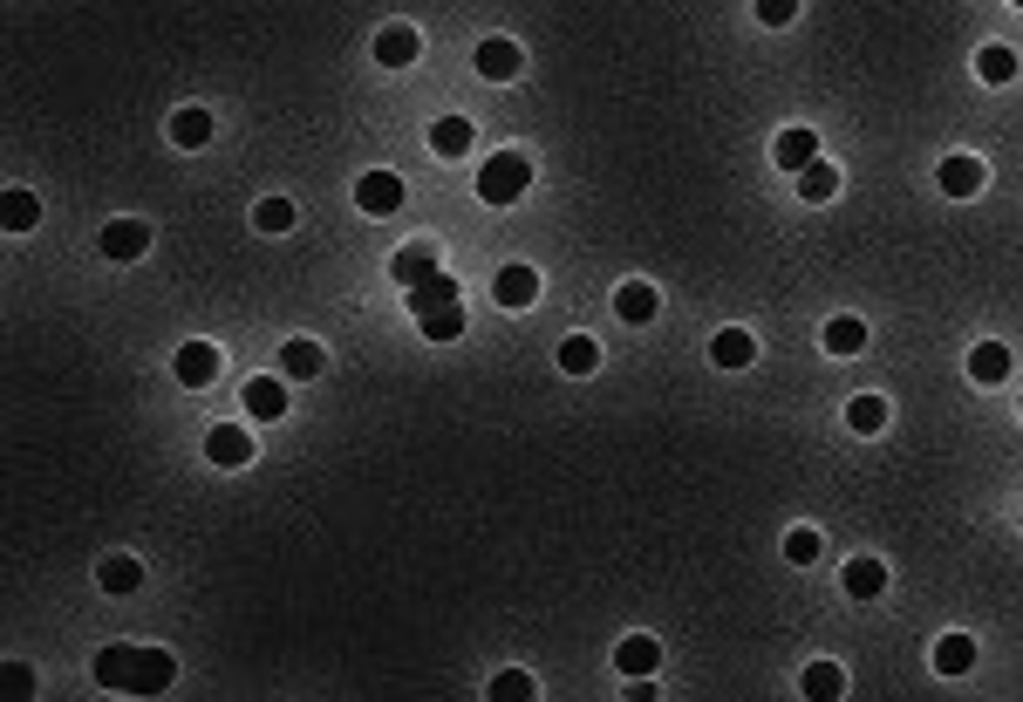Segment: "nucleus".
Returning <instances> with one entry per match:
<instances>
[{
	"label": "nucleus",
	"instance_id": "f257e3e1",
	"mask_svg": "<svg viewBox=\"0 0 1023 702\" xmlns=\"http://www.w3.org/2000/svg\"><path fill=\"white\" fill-rule=\"evenodd\" d=\"M171 675H177V662L164 655V648H131V641H116V648H102V655H96V689L164 695Z\"/></svg>",
	"mask_w": 1023,
	"mask_h": 702
},
{
	"label": "nucleus",
	"instance_id": "f03ea898",
	"mask_svg": "<svg viewBox=\"0 0 1023 702\" xmlns=\"http://www.w3.org/2000/svg\"><path fill=\"white\" fill-rule=\"evenodd\" d=\"M532 192V158L526 150H498V158L478 164V198L484 205H519Z\"/></svg>",
	"mask_w": 1023,
	"mask_h": 702
},
{
	"label": "nucleus",
	"instance_id": "7ed1b4c3",
	"mask_svg": "<svg viewBox=\"0 0 1023 702\" xmlns=\"http://www.w3.org/2000/svg\"><path fill=\"white\" fill-rule=\"evenodd\" d=\"M355 205H362L369 219H390V212H403V177H396V171H369L362 185H355Z\"/></svg>",
	"mask_w": 1023,
	"mask_h": 702
},
{
	"label": "nucleus",
	"instance_id": "20e7f679",
	"mask_svg": "<svg viewBox=\"0 0 1023 702\" xmlns=\"http://www.w3.org/2000/svg\"><path fill=\"white\" fill-rule=\"evenodd\" d=\"M492 300L505 307V315H519V307H532V300H540V273H532V267H498V280H492Z\"/></svg>",
	"mask_w": 1023,
	"mask_h": 702
},
{
	"label": "nucleus",
	"instance_id": "39448f33",
	"mask_svg": "<svg viewBox=\"0 0 1023 702\" xmlns=\"http://www.w3.org/2000/svg\"><path fill=\"white\" fill-rule=\"evenodd\" d=\"M102 253L110 259H144L150 253V219H110L102 225Z\"/></svg>",
	"mask_w": 1023,
	"mask_h": 702
},
{
	"label": "nucleus",
	"instance_id": "423d86ee",
	"mask_svg": "<svg viewBox=\"0 0 1023 702\" xmlns=\"http://www.w3.org/2000/svg\"><path fill=\"white\" fill-rule=\"evenodd\" d=\"M205 457L225 464V471H239V464H252V436L239 423H219V430H205Z\"/></svg>",
	"mask_w": 1023,
	"mask_h": 702
},
{
	"label": "nucleus",
	"instance_id": "0eeeda50",
	"mask_svg": "<svg viewBox=\"0 0 1023 702\" xmlns=\"http://www.w3.org/2000/svg\"><path fill=\"white\" fill-rule=\"evenodd\" d=\"M171 369H177V382H185V389H212V375H219V348H212V342H185Z\"/></svg>",
	"mask_w": 1023,
	"mask_h": 702
},
{
	"label": "nucleus",
	"instance_id": "6e6552de",
	"mask_svg": "<svg viewBox=\"0 0 1023 702\" xmlns=\"http://www.w3.org/2000/svg\"><path fill=\"white\" fill-rule=\"evenodd\" d=\"M983 177H989V164H983V158H941L935 185L949 192V198H976V192H983Z\"/></svg>",
	"mask_w": 1023,
	"mask_h": 702
},
{
	"label": "nucleus",
	"instance_id": "1a4fd4ad",
	"mask_svg": "<svg viewBox=\"0 0 1023 702\" xmlns=\"http://www.w3.org/2000/svg\"><path fill=\"white\" fill-rule=\"evenodd\" d=\"M471 144H478L471 116H437L430 123V150H437V158H471Z\"/></svg>",
	"mask_w": 1023,
	"mask_h": 702
},
{
	"label": "nucleus",
	"instance_id": "9d476101",
	"mask_svg": "<svg viewBox=\"0 0 1023 702\" xmlns=\"http://www.w3.org/2000/svg\"><path fill=\"white\" fill-rule=\"evenodd\" d=\"M417 56H423V41H417V28H403V21L375 35V62H382V69H409Z\"/></svg>",
	"mask_w": 1023,
	"mask_h": 702
},
{
	"label": "nucleus",
	"instance_id": "9b49d317",
	"mask_svg": "<svg viewBox=\"0 0 1023 702\" xmlns=\"http://www.w3.org/2000/svg\"><path fill=\"white\" fill-rule=\"evenodd\" d=\"M710 361H716V369H751V361H757L751 328H724V334L710 342Z\"/></svg>",
	"mask_w": 1023,
	"mask_h": 702
},
{
	"label": "nucleus",
	"instance_id": "f8f14e48",
	"mask_svg": "<svg viewBox=\"0 0 1023 702\" xmlns=\"http://www.w3.org/2000/svg\"><path fill=\"white\" fill-rule=\"evenodd\" d=\"M478 75H492V83H512V75H519V41H505V35L478 41Z\"/></svg>",
	"mask_w": 1023,
	"mask_h": 702
},
{
	"label": "nucleus",
	"instance_id": "ddd939ff",
	"mask_svg": "<svg viewBox=\"0 0 1023 702\" xmlns=\"http://www.w3.org/2000/svg\"><path fill=\"white\" fill-rule=\"evenodd\" d=\"M437 307H457V280L451 273H430L423 287H409V315H417V321L437 315Z\"/></svg>",
	"mask_w": 1023,
	"mask_h": 702
},
{
	"label": "nucleus",
	"instance_id": "4468645a",
	"mask_svg": "<svg viewBox=\"0 0 1023 702\" xmlns=\"http://www.w3.org/2000/svg\"><path fill=\"white\" fill-rule=\"evenodd\" d=\"M655 307H662V300H655V287H642V280H628V287L614 294V315H621L628 328H649V321H655Z\"/></svg>",
	"mask_w": 1023,
	"mask_h": 702
},
{
	"label": "nucleus",
	"instance_id": "2eb2a0df",
	"mask_svg": "<svg viewBox=\"0 0 1023 702\" xmlns=\"http://www.w3.org/2000/svg\"><path fill=\"white\" fill-rule=\"evenodd\" d=\"M390 273L403 280V287H423V280L437 273V246H403V253L390 259Z\"/></svg>",
	"mask_w": 1023,
	"mask_h": 702
},
{
	"label": "nucleus",
	"instance_id": "dca6fc26",
	"mask_svg": "<svg viewBox=\"0 0 1023 702\" xmlns=\"http://www.w3.org/2000/svg\"><path fill=\"white\" fill-rule=\"evenodd\" d=\"M171 144L177 150H205L212 144V110H177L171 116Z\"/></svg>",
	"mask_w": 1023,
	"mask_h": 702
},
{
	"label": "nucleus",
	"instance_id": "f3484780",
	"mask_svg": "<svg viewBox=\"0 0 1023 702\" xmlns=\"http://www.w3.org/2000/svg\"><path fill=\"white\" fill-rule=\"evenodd\" d=\"M321 369H328V355H321L315 342H287V348H280V375H294V382H315Z\"/></svg>",
	"mask_w": 1023,
	"mask_h": 702
},
{
	"label": "nucleus",
	"instance_id": "a211bd4d",
	"mask_svg": "<svg viewBox=\"0 0 1023 702\" xmlns=\"http://www.w3.org/2000/svg\"><path fill=\"white\" fill-rule=\"evenodd\" d=\"M969 382H1010V348L1003 342L969 348Z\"/></svg>",
	"mask_w": 1023,
	"mask_h": 702
},
{
	"label": "nucleus",
	"instance_id": "6ab92c4d",
	"mask_svg": "<svg viewBox=\"0 0 1023 702\" xmlns=\"http://www.w3.org/2000/svg\"><path fill=\"white\" fill-rule=\"evenodd\" d=\"M847 593L853 601H880L887 593V566L880 559H847Z\"/></svg>",
	"mask_w": 1023,
	"mask_h": 702
},
{
	"label": "nucleus",
	"instance_id": "aec40b11",
	"mask_svg": "<svg viewBox=\"0 0 1023 702\" xmlns=\"http://www.w3.org/2000/svg\"><path fill=\"white\" fill-rule=\"evenodd\" d=\"M976 75L989 89H1003V83H1016V48H1003V41H989L983 56H976Z\"/></svg>",
	"mask_w": 1023,
	"mask_h": 702
},
{
	"label": "nucleus",
	"instance_id": "412c9836",
	"mask_svg": "<svg viewBox=\"0 0 1023 702\" xmlns=\"http://www.w3.org/2000/svg\"><path fill=\"white\" fill-rule=\"evenodd\" d=\"M772 158H778L785 171H805V164L818 158V137H812V130H785V137L772 144Z\"/></svg>",
	"mask_w": 1023,
	"mask_h": 702
},
{
	"label": "nucleus",
	"instance_id": "4be33fe9",
	"mask_svg": "<svg viewBox=\"0 0 1023 702\" xmlns=\"http://www.w3.org/2000/svg\"><path fill=\"white\" fill-rule=\"evenodd\" d=\"M96 587H102V593H137V587H144V566L116 553V559H102V566H96Z\"/></svg>",
	"mask_w": 1023,
	"mask_h": 702
},
{
	"label": "nucleus",
	"instance_id": "5701e85b",
	"mask_svg": "<svg viewBox=\"0 0 1023 702\" xmlns=\"http://www.w3.org/2000/svg\"><path fill=\"white\" fill-rule=\"evenodd\" d=\"M935 668L941 675H969V668H976V641H969V635H941L935 641Z\"/></svg>",
	"mask_w": 1023,
	"mask_h": 702
},
{
	"label": "nucleus",
	"instance_id": "b1692460",
	"mask_svg": "<svg viewBox=\"0 0 1023 702\" xmlns=\"http://www.w3.org/2000/svg\"><path fill=\"white\" fill-rule=\"evenodd\" d=\"M614 662H621V675H655V662H662V648H655L649 635H628L621 648H614Z\"/></svg>",
	"mask_w": 1023,
	"mask_h": 702
},
{
	"label": "nucleus",
	"instance_id": "393cba45",
	"mask_svg": "<svg viewBox=\"0 0 1023 702\" xmlns=\"http://www.w3.org/2000/svg\"><path fill=\"white\" fill-rule=\"evenodd\" d=\"M805 695H812V702H839V695H847V675H839V662H805Z\"/></svg>",
	"mask_w": 1023,
	"mask_h": 702
},
{
	"label": "nucleus",
	"instance_id": "a878e982",
	"mask_svg": "<svg viewBox=\"0 0 1023 702\" xmlns=\"http://www.w3.org/2000/svg\"><path fill=\"white\" fill-rule=\"evenodd\" d=\"M799 192H805V205H833V198H839V171L812 158V164L799 171Z\"/></svg>",
	"mask_w": 1023,
	"mask_h": 702
},
{
	"label": "nucleus",
	"instance_id": "bb28decb",
	"mask_svg": "<svg viewBox=\"0 0 1023 702\" xmlns=\"http://www.w3.org/2000/svg\"><path fill=\"white\" fill-rule=\"evenodd\" d=\"M246 409L260 416V423H273V416H287V389L267 382V375H260V382H246Z\"/></svg>",
	"mask_w": 1023,
	"mask_h": 702
},
{
	"label": "nucleus",
	"instance_id": "cd10ccee",
	"mask_svg": "<svg viewBox=\"0 0 1023 702\" xmlns=\"http://www.w3.org/2000/svg\"><path fill=\"white\" fill-rule=\"evenodd\" d=\"M0 212H8V232H35L41 225V198L35 192H8V198H0Z\"/></svg>",
	"mask_w": 1023,
	"mask_h": 702
},
{
	"label": "nucleus",
	"instance_id": "c85d7f7f",
	"mask_svg": "<svg viewBox=\"0 0 1023 702\" xmlns=\"http://www.w3.org/2000/svg\"><path fill=\"white\" fill-rule=\"evenodd\" d=\"M826 348H833V355H860V348H866V328H860V315H839V321H826Z\"/></svg>",
	"mask_w": 1023,
	"mask_h": 702
},
{
	"label": "nucleus",
	"instance_id": "c756f323",
	"mask_svg": "<svg viewBox=\"0 0 1023 702\" xmlns=\"http://www.w3.org/2000/svg\"><path fill=\"white\" fill-rule=\"evenodd\" d=\"M847 423H853L860 436H880V430H887V403H880V396H853V403H847Z\"/></svg>",
	"mask_w": 1023,
	"mask_h": 702
},
{
	"label": "nucleus",
	"instance_id": "7c9ffc66",
	"mask_svg": "<svg viewBox=\"0 0 1023 702\" xmlns=\"http://www.w3.org/2000/svg\"><path fill=\"white\" fill-rule=\"evenodd\" d=\"M559 369H567V375H594L601 369V348L587 342V334H574V342H559Z\"/></svg>",
	"mask_w": 1023,
	"mask_h": 702
},
{
	"label": "nucleus",
	"instance_id": "2f4dec72",
	"mask_svg": "<svg viewBox=\"0 0 1023 702\" xmlns=\"http://www.w3.org/2000/svg\"><path fill=\"white\" fill-rule=\"evenodd\" d=\"M492 695H498V702H526V695H540V689H532L526 668H505V675H492Z\"/></svg>",
	"mask_w": 1023,
	"mask_h": 702
},
{
	"label": "nucleus",
	"instance_id": "473e14b6",
	"mask_svg": "<svg viewBox=\"0 0 1023 702\" xmlns=\"http://www.w3.org/2000/svg\"><path fill=\"white\" fill-rule=\"evenodd\" d=\"M252 225H260V232H287V225H294V205H287V198H260Z\"/></svg>",
	"mask_w": 1023,
	"mask_h": 702
},
{
	"label": "nucleus",
	"instance_id": "72a5a7b5",
	"mask_svg": "<svg viewBox=\"0 0 1023 702\" xmlns=\"http://www.w3.org/2000/svg\"><path fill=\"white\" fill-rule=\"evenodd\" d=\"M785 559H791V566H812V559H818V532H812V526L785 532Z\"/></svg>",
	"mask_w": 1023,
	"mask_h": 702
},
{
	"label": "nucleus",
	"instance_id": "f704fd0d",
	"mask_svg": "<svg viewBox=\"0 0 1023 702\" xmlns=\"http://www.w3.org/2000/svg\"><path fill=\"white\" fill-rule=\"evenodd\" d=\"M757 21L764 28H791V21H799V0H757Z\"/></svg>",
	"mask_w": 1023,
	"mask_h": 702
},
{
	"label": "nucleus",
	"instance_id": "c9c22d12",
	"mask_svg": "<svg viewBox=\"0 0 1023 702\" xmlns=\"http://www.w3.org/2000/svg\"><path fill=\"white\" fill-rule=\"evenodd\" d=\"M1016 8H1023V0H1016Z\"/></svg>",
	"mask_w": 1023,
	"mask_h": 702
}]
</instances>
